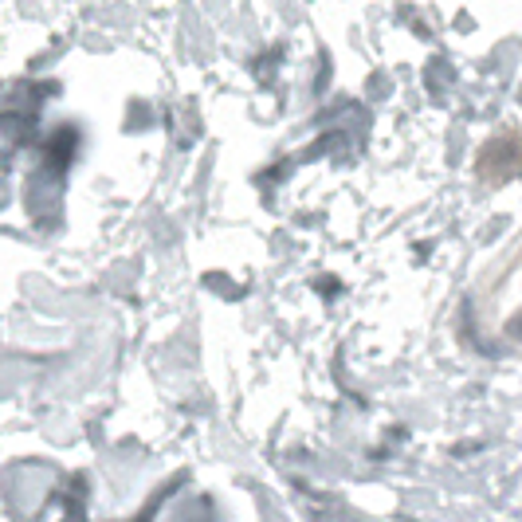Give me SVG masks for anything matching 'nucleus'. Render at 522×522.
<instances>
[{"instance_id":"1","label":"nucleus","mask_w":522,"mask_h":522,"mask_svg":"<svg viewBox=\"0 0 522 522\" xmlns=\"http://www.w3.org/2000/svg\"><path fill=\"white\" fill-rule=\"evenodd\" d=\"M476 314L488 334L522 346V236L483 279L476 295Z\"/></svg>"}]
</instances>
